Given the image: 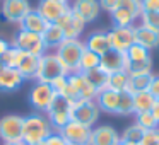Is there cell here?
Here are the masks:
<instances>
[{"label":"cell","instance_id":"6da1fadb","mask_svg":"<svg viewBox=\"0 0 159 145\" xmlns=\"http://www.w3.org/2000/svg\"><path fill=\"white\" fill-rule=\"evenodd\" d=\"M53 126L45 113H31L24 116L22 125V142L26 145H43L45 140L53 133Z\"/></svg>","mask_w":159,"mask_h":145},{"label":"cell","instance_id":"7a4b0ae2","mask_svg":"<svg viewBox=\"0 0 159 145\" xmlns=\"http://www.w3.org/2000/svg\"><path fill=\"white\" fill-rule=\"evenodd\" d=\"M63 75H69V72L62 65V62L58 60L55 51H46L43 56H39L38 72H36V79H34L36 82L52 84L55 79Z\"/></svg>","mask_w":159,"mask_h":145},{"label":"cell","instance_id":"3957f363","mask_svg":"<svg viewBox=\"0 0 159 145\" xmlns=\"http://www.w3.org/2000/svg\"><path fill=\"white\" fill-rule=\"evenodd\" d=\"M84 50H86L84 41H80V39H65L55 50V53L58 56V60L62 62V65L65 67L67 72L74 73V72H79V62H80Z\"/></svg>","mask_w":159,"mask_h":145},{"label":"cell","instance_id":"277c9868","mask_svg":"<svg viewBox=\"0 0 159 145\" xmlns=\"http://www.w3.org/2000/svg\"><path fill=\"white\" fill-rule=\"evenodd\" d=\"M57 96H58V94L53 90V87L50 86V84L34 82V86L29 89L28 99H29L31 108H34L38 113H46Z\"/></svg>","mask_w":159,"mask_h":145},{"label":"cell","instance_id":"5b68a950","mask_svg":"<svg viewBox=\"0 0 159 145\" xmlns=\"http://www.w3.org/2000/svg\"><path fill=\"white\" fill-rule=\"evenodd\" d=\"M11 45L22 50V51H26V53H29V55H34V56H43L48 51L45 43H43L41 34L29 33V31H24V29H19Z\"/></svg>","mask_w":159,"mask_h":145},{"label":"cell","instance_id":"8992f818","mask_svg":"<svg viewBox=\"0 0 159 145\" xmlns=\"http://www.w3.org/2000/svg\"><path fill=\"white\" fill-rule=\"evenodd\" d=\"M70 116L74 121H79V123L93 128L101 116V109L98 108L96 101H77L72 104Z\"/></svg>","mask_w":159,"mask_h":145},{"label":"cell","instance_id":"52a82bcc","mask_svg":"<svg viewBox=\"0 0 159 145\" xmlns=\"http://www.w3.org/2000/svg\"><path fill=\"white\" fill-rule=\"evenodd\" d=\"M70 109H72V104H70L65 97H62V96L55 97V101L52 103L50 109L45 113L46 116H48V120H50V123H52V126L55 131H60L70 120H72Z\"/></svg>","mask_w":159,"mask_h":145},{"label":"cell","instance_id":"ba28073f","mask_svg":"<svg viewBox=\"0 0 159 145\" xmlns=\"http://www.w3.org/2000/svg\"><path fill=\"white\" fill-rule=\"evenodd\" d=\"M22 125L24 116L21 114H5L0 118V140L2 143L22 140Z\"/></svg>","mask_w":159,"mask_h":145},{"label":"cell","instance_id":"9c48e42d","mask_svg":"<svg viewBox=\"0 0 159 145\" xmlns=\"http://www.w3.org/2000/svg\"><path fill=\"white\" fill-rule=\"evenodd\" d=\"M31 11L29 0H2V17L11 24H21L26 14Z\"/></svg>","mask_w":159,"mask_h":145},{"label":"cell","instance_id":"30bf717a","mask_svg":"<svg viewBox=\"0 0 159 145\" xmlns=\"http://www.w3.org/2000/svg\"><path fill=\"white\" fill-rule=\"evenodd\" d=\"M67 80H69L70 87L77 92L80 101H96V96L99 90L93 86V84L87 80V77L84 75L82 72H74L67 75Z\"/></svg>","mask_w":159,"mask_h":145},{"label":"cell","instance_id":"8fae6325","mask_svg":"<svg viewBox=\"0 0 159 145\" xmlns=\"http://www.w3.org/2000/svg\"><path fill=\"white\" fill-rule=\"evenodd\" d=\"M91 130L93 128L86 126V125L79 123V121L70 120L62 130L58 131L69 143H79V145H89L91 138Z\"/></svg>","mask_w":159,"mask_h":145},{"label":"cell","instance_id":"7c38bea8","mask_svg":"<svg viewBox=\"0 0 159 145\" xmlns=\"http://www.w3.org/2000/svg\"><path fill=\"white\" fill-rule=\"evenodd\" d=\"M36 11L39 12L43 19L48 24H57L63 14L70 11V4H63V2H55V0H39Z\"/></svg>","mask_w":159,"mask_h":145},{"label":"cell","instance_id":"4fadbf2b","mask_svg":"<svg viewBox=\"0 0 159 145\" xmlns=\"http://www.w3.org/2000/svg\"><path fill=\"white\" fill-rule=\"evenodd\" d=\"M120 133L111 125H98L91 130L89 145H120Z\"/></svg>","mask_w":159,"mask_h":145},{"label":"cell","instance_id":"5bb4252c","mask_svg":"<svg viewBox=\"0 0 159 145\" xmlns=\"http://www.w3.org/2000/svg\"><path fill=\"white\" fill-rule=\"evenodd\" d=\"M108 33V39H110L111 50L125 53L132 45L135 43L134 38V28H111Z\"/></svg>","mask_w":159,"mask_h":145},{"label":"cell","instance_id":"9a60e30c","mask_svg":"<svg viewBox=\"0 0 159 145\" xmlns=\"http://www.w3.org/2000/svg\"><path fill=\"white\" fill-rule=\"evenodd\" d=\"M57 26H60L65 34V39H80V34L84 33L86 22L79 17L77 14H74L72 11H69L67 14H63L60 17V21L57 22Z\"/></svg>","mask_w":159,"mask_h":145},{"label":"cell","instance_id":"2e32d148","mask_svg":"<svg viewBox=\"0 0 159 145\" xmlns=\"http://www.w3.org/2000/svg\"><path fill=\"white\" fill-rule=\"evenodd\" d=\"M70 11L77 14L86 24L94 22L101 14V5L98 0H72Z\"/></svg>","mask_w":159,"mask_h":145},{"label":"cell","instance_id":"e0dca14e","mask_svg":"<svg viewBox=\"0 0 159 145\" xmlns=\"http://www.w3.org/2000/svg\"><path fill=\"white\" fill-rule=\"evenodd\" d=\"M127 55L121 51H116V50H110L108 53H104L101 56V63H99V68L104 70L108 75L111 73H116V72H127Z\"/></svg>","mask_w":159,"mask_h":145},{"label":"cell","instance_id":"ac0fdd59","mask_svg":"<svg viewBox=\"0 0 159 145\" xmlns=\"http://www.w3.org/2000/svg\"><path fill=\"white\" fill-rule=\"evenodd\" d=\"M84 46H86V50H89V51L96 53V55H99V56H103L104 53H108L111 50L110 39H108V33L101 31V29L91 33V34L84 39Z\"/></svg>","mask_w":159,"mask_h":145},{"label":"cell","instance_id":"d6986e66","mask_svg":"<svg viewBox=\"0 0 159 145\" xmlns=\"http://www.w3.org/2000/svg\"><path fill=\"white\" fill-rule=\"evenodd\" d=\"M134 38H135V43H137V45L144 46L149 51L159 48V33L142 26L140 22L134 26Z\"/></svg>","mask_w":159,"mask_h":145},{"label":"cell","instance_id":"ffe728a7","mask_svg":"<svg viewBox=\"0 0 159 145\" xmlns=\"http://www.w3.org/2000/svg\"><path fill=\"white\" fill-rule=\"evenodd\" d=\"M24 84L22 75L16 68L4 67L0 72V92H16Z\"/></svg>","mask_w":159,"mask_h":145},{"label":"cell","instance_id":"44dd1931","mask_svg":"<svg viewBox=\"0 0 159 145\" xmlns=\"http://www.w3.org/2000/svg\"><path fill=\"white\" fill-rule=\"evenodd\" d=\"M120 94L121 92H115V90H111V89L99 90L98 96H96V104L101 109V113L116 114L118 104H120Z\"/></svg>","mask_w":159,"mask_h":145},{"label":"cell","instance_id":"7402d4cb","mask_svg":"<svg viewBox=\"0 0 159 145\" xmlns=\"http://www.w3.org/2000/svg\"><path fill=\"white\" fill-rule=\"evenodd\" d=\"M19 28L24 29V31H29V33H36V34H43L45 29L48 28V22L39 15V12L36 9H31V11L26 14V17L21 21Z\"/></svg>","mask_w":159,"mask_h":145},{"label":"cell","instance_id":"603a6c76","mask_svg":"<svg viewBox=\"0 0 159 145\" xmlns=\"http://www.w3.org/2000/svg\"><path fill=\"white\" fill-rule=\"evenodd\" d=\"M38 62H39V56L29 55V53L24 51V55L21 56L16 70L21 73L24 80H34L36 79V72H38Z\"/></svg>","mask_w":159,"mask_h":145},{"label":"cell","instance_id":"cb8c5ba5","mask_svg":"<svg viewBox=\"0 0 159 145\" xmlns=\"http://www.w3.org/2000/svg\"><path fill=\"white\" fill-rule=\"evenodd\" d=\"M41 38H43V43H45L48 51H55V50L65 41V34H63L62 28L57 26V24H48V28L45 29Z\"/></svg>","mask_w":159,"mask_h":145},{"label":"cell","instance_id":"d4e9b609","mask_svg":"<svg viewBox=\"0 0 159 145\" xmlns=\"http://www.w3.org/2000/svg\"><path fill=\"white\" fill-rule=\"evenodd\" d=\"M111 22H113L115 28H134L135 22L139 21L132 12H128L127 9L123 7H118L111 12Z\"/></svg>","mask_w":159,"mask_h":145},{"label":"cell","instance_id":"484cf974","mask_svg":"<svg viewBox=\"0 0 159 145\" xmlns=\"http://www.w3.org/2000/svg\"><path fill=\"white\" fill-rule=\"evenodd\" d=\"M154 73H144V75H128V92L130 94H137L142 90L149 89V84L152 80Z\"/></svg>","mask_w":159,"mask_h":145},{"label":"cell","instance_id":"4316f807","mask_svg":"<svg viewBox=\"0 0 159 145\" xmlns=\"http://www.w3.org/2000/svg\"><path fill=\"white\" fill-rule=\"evenodd\" d=\"M154 103H156V99L149 94V90H142V92L134 94V109H135V114L151 111L152 108H154Z\"/></svg>","mask_w":159,"mask_h":145},{"label":"cell","instance_id":"83f0119b","mask_svg":"<svg viewBox=\"0 0 159 145\" xmlns=\"http://www.w3.org/2000/svg\"><path fill=\"white\" fill-rule=\"evenodd\" d=\"M106 89H111L115 92H125L128 89V73L127 72H116L108 75Z\"/></svg>","mask_w":159,"mask_h":145},{"label":"cell","instance_id":"f1b7e54d","mask_svg":"<svg viewBox=\"0 0 159 145\" xmlns=\"http://www.w3.org/2000/svg\"><path fill=\"white\" fill-rule=\"evenodd\" d=\"M99 63H101L99 55L89 51V50H84L82 56H80V62H79V72L86 73V72H91L94 68H99Z\"/></svg>","mask_w":159,"mask_h":145},{"label":"cell","instance_id":"f546056e","mask_svg":"<svg viewBox=\"0 0 159 145\" xmlns=\"http://www.w3.org/2000/svg\"><path fill=\"white\" fill-rule=\"evenodd\" d=\"M144 135H145L144 128L139 126L137 123H132V125H128V126L120 133V138H121V142H132V143H139V145H140Z\"/></svg>","mask_w":159,"mask_h":145},{"label":"cell","instance_id":"4dcf8cb0","mask_svg":"<svg viewBox=\"0 0 159 145\" xmlns=\"http://www.w3.org/2000/svg\"><path fill=\"white\" fill-rule=\"evenodd\" d=\"M135 109H134V94H130L128 90L120 94V104H118V111L116 116H134Z\"/></svg>","mask_w":159,"mask_h":145},{"label":"cell","instance_id":"1f68e13d","mask_svg":"<svg viewBox=\"0 0 159 145\" xmlns=\"http://www.w3.org/2000/svg\"><path fill=\"white\" fill-rule=\"evenodd\" d=\"M127 73L128 75H144L152 73V56L140 62H128L127 63Z\"/></svg>","mask_w":159,"mask_h":145},{"label":"cell","instance_id":"d6a6232c","mask_svg":"<svg viewBox=\"0 0 159 145\" xmlns=\"http://www.w3.org/2000/svg\"><path fill=\"white\" fill-rule=\"evenodd\" d=\"M84 75L87 77V80H89V82L93 84V86L96 87L98 90L106 89V84H108V73L104 72V70H101V68H94V70H91V72H86Z\"/></svg>","mask_w":159,"mask_h":145},{"label":"cell","instance_id":"836d02e7","mask_svg":"<svg viewBox=\"0 0 159 145\" xmlns=\"http://www.w3.org/2000/svg\"><path fill=\"white\" fill-rule=\"evenodd\" d=\"M125 55H127L128 62H140V60L151 58V51H149V50H145L144 46L137 45V43H134V45H132L130 48L125 51Z\"/></svg>","mask_w":159,"mask_h":145},{"label":"cell","instance_id":"e575fe53","mask_svg":"<svg viewBox=\"0 0 159 145\" xmlns=\"http://www.w3.org/2000/svg\"><path fill=\"white\" fill-rule=\"evenodd\" d=\"M22 55H24V51H22V50H19V48H16V46L11 45V48H9L7 51H5V55L2 56V63H4V67L16 68Z\"/></svg>","mask_w":159,"mask_h":145},{"label":"cell","instance_id":"d590c367","mask_svg":"<svg viewBox=\"0 0 159 145\" xmlns=\"http://www.w3.org/2000/svg\"><path fill=\"white\" fill-rule=\"evenodd\" d=\"M134 116H135V123H137L139 126H142L145 131L154 130V128H159L157 121L154 120V116H152L151 111H145V113H137V114H134Z\"/></svg>","mask_w":159,"mask_h":145},{"label":"cell","instance_id":"8d00e7d4","mask_svg":"<svg viewBox=\"0 0 159 145\" xmlns=\"http://www.w3.org/2000/svg\"><path fill=\"white\" fill-rule=\"evenodd\" d=\"M139 21H140L142 26L159 33V12H142Z\"/></svg>","mask_w":159,"mask_h":145},{"label":"cell","instance_id":"74e56055","mask_svg":"<svg viewBox=\"0 0 159 145\" xmlns=\"http://www.w3.org/2000/svg\"><path fill=\"white\" fill-rule=\"evenodd\" d=\"M120 7L127 9L128 12H132V14L139 19L142 14V0H121Z\"/></svg>","mask_w":159,"mask_h":145},{"label":"cell","instance_id":"f35d334b","mask_svg":"<svg viewBox=\"0 0 159 145\" xmlns=\"http://www.w3.org/2000/svg\"><path fill=\"white\" fill-rule=\"evenodd\" d=\"M98 2H99V5H101V11L108 12V14H111V12H113L115 9H118L121 4V0H98Z\"/></svg>","mask_w":159,"mask_h":145},{"label":"cell","instance_id":"ab89813d","mask_svg":"<svg viewBox=\"0 0 159 145\" xmlns=\"http://www.w3.org/2000/svg\"><path fill=\"white\" fill-rule=\"evenodd\" d=\"M43 145H69V142H67L65 138L58 133V131H53V133L45 140V143H43Z\"/></svg>","mask_w":159,"mask_h":145},{"label":"cell","instance_id":"60d3db41","mask_svg":"<svg viewBox=\"0 0 159 145\" xmlns=\"http://www.w3.org/2000/svg\"><path fill=\"white\" fill-rule=\"evenodd\" d=\"M147 90H149V94H151L156 101L159 99V75H157V73L152 75V80H151V84H149V89Z\"/></svg>","mask_w":159,"mask_h":145},{"label":"cell","instance_id":"b9f144b4","mask_svg":"<svg viewBox=\"0 0 159 145\" xmlns=\"http://www.w3.org/2000/svg\"><path fill=\"white\" fill-rule=\"evenodd\" d=\"M50 86L53 87V90H55L57 94H62L63 90H65V87H67V75H63V77H58V79H55L53 80L52 84H50Z\"/></svg>","mask_w":159,"mask_h":145},{"label":"cell","instance_id":"7bdbcfd3","mask_svg":"<svg viewBox=\"0 0 159 145\" xmlns=\"http://www.w3.org/2000/svg\"><path fill=\"white\" fill-rule=\"evenodd\" d=\"M142 12H159V0H142Z\"/></svg>","mask_w":159,"mask_h":145},{"label":"cell","instance_id":"ee69618b","mask_svg":"<svg viewBox=\"0 0 159 145\" xmlns=\"http://www.w3.org/2000/svg\"><path fill=\"white\" fill-rule=\"evenodd\" d=\"M11 48V43L7 41V39H4V38H0V58L5 55V51Z\"/></svg>","mask_w":159,"mask_h":145},{"label":"cell","instance_id":"f6af8a7d","mask_svg":"<svg viewBox=\"0 0 159 145\" xmlns=\"http://www.w3.org/2000/svg\"><path fill=\"white\" fill-rule=\"evenodd\" d=\"M151 113H152V116H154V120L157 121V125H159V99L154 103V108L151 109Z\"/></svg>","mask_w":159,"mask_h":145},{"label":"cell","instance_id":"bcb514c9","mask_svg":"<svg viewBox=\"0 0 159 145\" xmlns=\"http://www.w3.org/2000/svg\"><path fill=\"white\" fill-rule=\"evenodd\" d=\"M2 145H26L22 140H19V142H7V143H2Z\"/></svg>","mask_w":159,"mask_h":145},{"label":"cell","instance_id":"7dc6e473","mask_svg":"<svg viewBox=\"0 0 159 145\" xmlns=\"http://www.w3.org/2000/svg\"><path fill=\"white\" fill-rule=\"evenodd\" d=\"M120 145H139V143H132V142H121Z\"/></svg>","mask_w":159,"mask_h":145},{"label":"cell","instance_id":"c3c4849f","mask_svg":"<svg viewBox=\"0 0 159 145\" xmlns=\"http://www.w3.org/2000/svg\"><path fill=\"white\" fill-rule=\"evenodd\" d=\"M55 2H63V4H70V0H55Z\"/></svg>","mask_w":159,"mask_h":145},{"label":"cell","instance_id":"681fc988","mask_svg":"<svg viewBox=\"0 0 159 145\" xmlns=\"http://www.w3.org/2000/svg\"><path fill=\"white\" fill-rule=\"evenodd\" d=\"M2 68H4V63H2V58H0V72H2Z\"/></svg>","mask_w":159,"mask_h":145},{"label":"cell","instance_id":"f907efd6","mask_svg":"<svg viewBox=\"0 0 159 145\" xmlns=\"http://www.w3.org/2000/svg\"><path fill=\"white\" fill-rule=\"evenodd\" d=\"M69 145H79V143H69Z\"/></svg>","mask_w":159,"mask_h":145},{"label":"cell","instance_id":"816d5d0a","mask_svg":"<svg viewBox=\"0 0 159 145\" xmlns=\"http://www.w3.org/2000/svg\"><path fill=\"white\" fill-rule=\"evenodd\" d=\"M154 145H159V142H157V143H154Z\"/></svg>","mask_w":159,"mask_h":145},{"label":"cell","instance_id":"f5cc1de1","mask_svg":"<svg viewBox=\"0 0 159 145\" xmlns=\"http://www.w3.org/2000/svg\"><path fill=\"white\" fill-rule=\"evenodd\" d=\"M120 143H121V142H120Z\"/></svg>","mask_w":159,"mask_h":145}]
</instances>
